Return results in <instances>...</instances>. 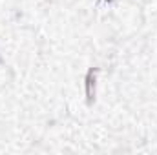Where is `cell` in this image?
<instances>
[{"instance_id": "cell-1", "label": "cell", "mask_w": 157, "mask_h": 155, "mask_svg": "<svg viewBox=\"0 0 157 155\" xmlns=\"http://www.w3.org/2000/svg\"><path fill=\"white\" fill-rule=\"evenodd\" d=\"M95 82H97V70L91 68L86 75V100L91 104L95 100Z\"/></svg>"}]
</instances>
